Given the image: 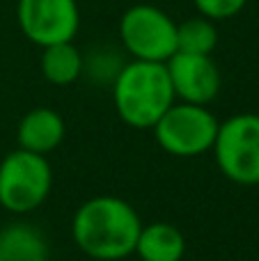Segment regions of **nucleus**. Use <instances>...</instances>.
<instances>
[{
	"label": "nucleus",
	"mask_w": 259,
	"mask_h": 261,
	"mask_svg": "<svg viewBox=\"0 0 259 261\" xmlns=\"http://www.w3.org/2000/svg\"><path fill=\"white\" fill-rule=\"evenodd\" d=\"M142 220L122 197L96 195L76 208L71 236L83 254L96 261H122L136 252Z\"/></svg>",
	"instance_id": "f257e3e1"
},
{
	"label": "nucleus",
	"mask_w": 259,
	"mask_h": 261,
	"mask_svg": "<svg viewBox=\"0 0 259 261\" xmlns=\"http://www.w3.org/2000/svg\"><path fill=\"white\" fill-rule=\"evenodd\" d=\"M174 101L165 62L131 60L113 78V106L131 128H154Z\"/></svg>",
	"instance_id": "f03ea898"
},
{
	"label": "nucleus",
	"mask_w": 259,
	"mask_h": 261,
	"mask_svg": "<svg viewBox=\"0 0 259 261\" xmlns=\"http://www.w3.org/2000/svg\"><path fill=\"white\" fill-rule=\"evenodd\" d=\"M53 188L48 158L25 149H14L0 161V206L25 216L46 202Z\"/></svg>",
	"instance_id": "7ed1b4c3"
},
{
	"label": "nucleus",
	"mask_w": 259,
	"mask_h": 261,
	"mask_svg": "<svg viewBox=\"0 0 259 261\" xmlns=\"http://www.w3.org/2000/svg\"><path fill=\"white\" fill-rule=\"evenodd\" d=\"M220 122L206 106L174 101L154 124L156 144L174 158H197L211 151Z\"/></svg>",
	"instance_id": "20e7f679"
},
{
	"label": "nucleus",
	"mask_w": 259,
	"mask_h": 261,
	"mask_svg": "<svg viewBox=\"0 0 259 261\" xmlns=\"http://www.w3.org/2000/svg\"><path fill=\"white\" fill-rule=\"evenodd\" d=\"M225 179L239 186L259 184V115L239 113L220 122L211 149Z\"/></svg>",
	"instance_id": "39448f33"
},
{
	"label": "nucleus",
	"mask_w": 259,
	"mask_h": 261,
	"mask_svg": "<svg viewBox=\"0 0 259 261\" xmlns=\"http://www.w3.org/2000/svg\"><path fill=\"white\" fill-rule=\"evenodd\" d=\"M119 39L133 60L168 62L177 53V21L154 5H133L119 18Z\"/></svg>",
	"instance_id": "423d86ee"
},
{
	"label": "nucleus",
	"mask_w": 259,
	"mask_h": 261,
	"mask_svg": "<svg viewBox=\"0 0 259 261\" xmlns=\"http://www.w3.org/2000/svg\"><path fill=\"white\" fill-rule=\"evenodd\" d=\"M16 21L21 32L39 48L73 41L81 25L76 0H18Z\"/></svg>",
	"instance_id": "0eeeda50"
},
{
	"label": "nucleus",
	"mask_w": 259,
	"mask_h": 261,
	"mask_svg": "<svg viewBox=\"0 0 259 261\" xmlns=\"http://www.w3.org/2000/svg\"><path fill=\"white\" fill-rule=\"evenodd\" d=\"M165 67H168V76L177 101L209 106L218 96L223 78L211 55L174 53L165 62Z\"/></svg>",
	"instance_id": "6e6552de"
},
{
	"label": "nucleus",
	"mask_w": 259,
	"mask_h": 261,
	"mask_svg": "<svg viewBox=\"0 0 259 261\" xmlns=\"http://www.w3.org/2000/svg\"><path fill=\"white\" fill-rule=\"evenodd\" d=\"M64 135H67L64 119L53 108H32L21 117L16 128L18 149L41 153V156L55 151L62 144Z\"/></svg>",
	"instance_id": "1a4fd4ad"
},
{
	"label": "nucleus",
	"mask_w": 259,
	"mask_h": 261,
	"mask_svg": "<svg viewBox=\"0 0 259 261\" xmlns=\"http://www.w3.org/2000/svg\"><path fill=\"white\" fill-rule=\"evenodd\" d=\"M133 254L140 261H182L186 254V236L170 222H149L142 225Z\"/></svg>",
	"instance_id": "9d476101"
},
{
	"label": "nucleus",
	"mask_w": 259,
	"mask_h": 261,
	"mask_svg": "<svg viewBox=\"0 0 259 261\" xmlns=\"http://www.w3.org/2000/svg\"><path fill=\"white\" fill-rule=\"evenodd\" d=\"M0 261H48V241L28 222L0 227Z\"/></svg>",
	"instance_id": "9b49d317"
},
{
	"label": "nucleus",
	"mask_w": 259,
	"mask_h": 261,
	"mask_svg": "<svg viewBox=\"0 0 259 261\" xmlns=\"http://www.w3.org/2000/svg\"><path fill=\"white\" fill-rule=\"evenodd\" d=\"M39 69L44 78L50 85H71L85 71V60L83 53L73 46V41H60V44H50L41 48Z\"/></svg>",
	"instance_id": "f8f14e48"
},
{
	"label": "nucleus",
	"mask_w": 259,
	"mask_h": 261,
	"mask_svg": "<svg viewBox=\"0 0 259 261\" xmlns=\"http://www.w3.org/2000/svg\"><path fill=\"white\" fill-rule=\"evenodd\" d=\"M216 46H218L216 21L197 14V16L177 23V53L211 55Z\"/></svg>",
	"instance_id": "ddd939ff"
},
{
	"label": "nucleus",
	"mask_w": 259,
	"mask_h": 261,
	"mask_svg": "<svg viewBox=\"0 0 259 261\" xmlns=\"http://www.w3.org/2000/svg\"><path fill=\"white\" fill-rule=\"evenodd\" d=\"M200 16L211 21H227L243 12L248 0H193Z\"/></svg>",
	"instance_id": "4468645a"
}]
</instances>
